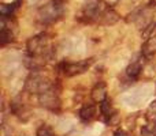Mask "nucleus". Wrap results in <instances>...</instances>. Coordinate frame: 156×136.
Wrapping results in <instances>:
<instances>
[{"label":"nucleus","mask_w":156,"mask_h":136,"mask_svg":"<svg viewBox=\"0 0 156 136\" xmlns=\"http://www.w3.org/2000/svg\"><path fill=\"white\" fill-rule=\"evenodd\" d=\"M62 5L63 2H59V0H52L51 3L43 5L38 10V21L43 23H52L58 21L59 16L62 15Z\"/></svg>","instance_id":"obj_1"},{"label":"nucleus","mask_w":156,"mask_h":136,"mask_svg":"<svg viewBox=\"0 0 156 136\" xmlns=\"http://www.w3.org/2000/svg\"><path fill=\"white\" fill-rule=\"evenodd\" d=\"M51 87H52L51 82L47 78L41 76L37 71H34V74L30 75L26 79V83H25V90L32 94H41L44 91L49 90Z\"/></svg>","instance_id":"obj_2"},{"label":"nucleus","mask_w":156,"mask_h":136,"mask_svg":"<svg viewBox=\"0 0 156 136\" xmlns=\"http://www.w3.org/2000/svg\"><path fill=\"white\" fill-rule=\"evenodd\" d=\"M92 63H93L92 59L82 60V61H77V63H62L59 65V69L66 76H76V75L83 74L85 71H88V68L90 67Z\"/></svg>","instance_id":"obj_3"},{"label":"nucleus","mask_w":156,"mask_h":136,"mask_svg":"<svg viewBox=\"0 0 156 136\" xmlns=\"http://www.w3.org/2000/svg\"><path fill=\"white\" fill-rule=\"evenodd\" d=\"M38 102H40L41 106L47 108L49 110H58L60 108V99L58 93L54 88H49V90L44 91V93L38 94Z\"/></svg>","instance_id":"obj_4"},{"label":"nucleus","mask_w":156,"mask_h":136,"mask_svg":"<svg viewBox=\"0 0 156 136\" xmlns=\"http://www.w3.org/2000/svg\"><path fill=\"white\" fill-rule=\"evenodd\" d=\"M47 48H48V45H47L45 35H36L27 41V53L30 55L44 56V53H47V51H48Z\"/></svg>","instance_id":"obj_5"},{"label":"nucleus","mask_w":156,"mask_h":136,"mask_svg":"<svg viewBox=\"0 0 156 136\" xmlns=\"http://www.w3.org/2000/svg\"><path fill=\"white\" fill-rule=\"evenodd\" d=\"M90 98L94 104H101L107 99V86L104 82H99L90 91Z\"/></svg>","instance_id":"obj_6"},{"label":"nucleus","mask_w":156,"mask_h":136,"mask_svg":"<svg viewBox=\"0 0 156 136\" xmlns=\"http://www.w3.org/2000/svg\"><path fill=\"white\" fill-rule=\"evenodd\" d=\"M141 55L147 60L152 59L156 55V35L147 38V41L143 44V48H141Z\"/></svg>","instance_id":"obj_7"},{"label":"nucleus","mask_w":156,"mask_h":136,"mask_svg":"<svg viewBox=\"0 0 156 136\" xmlns=\"http://www.w3.org/2000/svg\"><path fill=\"white\" fill-rule=\"evenodd\" d=\"M97 116V106L94 104H86L80 109V117L82 121H92Z\"/></svg>","instance_id":"obj_8"},{"label":"nucleus","mask_w":156,"mask_h":136,"mask_svg":"<svg viewBox=\"0 0 156 136\" xmlns=\"http://www.w3.org/2000/svg\"><path fill=\"white\" fill-rule=\"evenodd\" d=\"M97 21L101 25H114L119 21V15L114 10H111V8H105Z\"/></svg>","instance_id":"obj_9"},{"label":"nucleus","mask_w":156,"mask_h":136,"mask_svg":"<svg viewBox=\"0 0 156 136\" xmlns=\"http://www.w3.org/2000/svg\"><path fill=\"white\" fill-rule=\"evenodd\" d=\"M141 72H143V67H141L140 61H133L132 64H129L126 68V75L130 79H137L141 75Z\"/></svg>","instance_id":"obj_10"},{"label":"nucleus","mask_w":156,"mask_h":136,"mask_svg":"<svg viewBox=\"0 0 156 136\" xmlns=\"http://www.w3.org/2000/svg\"><path fill=\"white\" fill-rule=\"evenodd\" d=\"M100 113L103 114L105 123H108V120L111 118V116L115 113V110L112 109V105H111V102L108 101V99H105V101H103L101 104H100Z\"/></svg>","instance_id":"obj_11"},{"label":"nucleus","mask_w":156,"mask_h":136,"mask_svg":"<svg viewBox=\"0 0 156 136\" xmlns=\"http://www.w3.org/2000/svg\"><path fill=\"white\" fill-rule=\"evenodd\" d=\"M145 117L148 120V123H156V101L149 105V108L147 109Z\"/></svg>","instance_id":"obj_12"},{"label":"nucleus","mask_w":156,"mask_h":136,"mask_svg":"<svg viewBox=\"0 0 156 136\" xmlns=\"http://www.w3.org/2000/svg\"><path fill=\"white\" fill-rule=\"evenodd\" d=\"M36 136H54V132H52L48 127L43 125V127H40V128L37 129V134H36Z\"/></svg>","instance_id":"obj_13"},{"label":"nucleus","mask_w":156,"mask_h":136,"mask_svg":"<svg viewBox=\"0 0 156 136\" xmlns=\"http://www.w3.org/2000/svg\"><path fill=\"white\" fill-rule=\"evenodd\" d=\"M12 5H14V4H3L2 8H0V11H2V15H3V16L11 15V12H12V10H14Z\"/></svg>","instance_id":"obj_14"},{"label":"nucleus","mask_w":156,"mask_h":136,"mask_svg":"<svg viewBox=\"0 0 156 136\" xmlns=\"http://www.w3.org/2000/svg\"><path fill=\"white\" fill-rule=\"evenodd\" d=\"M104 3H105V5H116L119 3V0H104Z\"/></svg>","instance_id":"obj_15"},{"label":"nucleus","mask_w":156,"mask_h":136,"mask_svg":"<svg viewBox=\"0 0 156 136\" xmlns=\"http://www.w3.org/2000/svg\"><path fill=\"white\" fill-rule=\"evenodd\" d=\"M114 136H127V134L123 131V129H118V131L114 134Z\"/></svg>","instance_id":"obj_16"},{"label":"nucleus","mask_w":156,"mask_h":136,"mask_svg":"<svg viewBox=\"0 0 156 136\" xmlns=\"http://www.w3.org/2000/svg\"><path fill=\"white\" fill-rule=\"evenodd\" d=\"M155 91H156V90H155Z\"/></svg>","instance_id":"obj_17"}]
</instances>
